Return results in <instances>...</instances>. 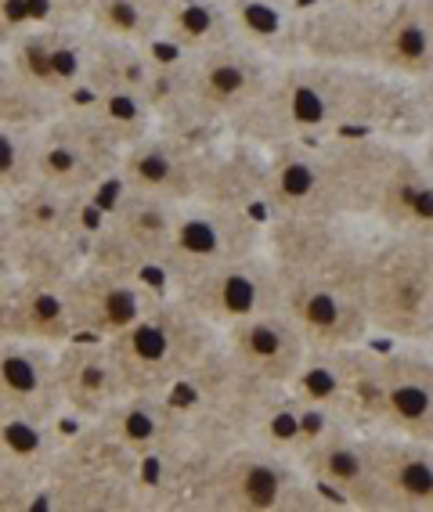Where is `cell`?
Masks as SVG:
<instances>
[{
	"label": "cell",
	"instance_id": "1",
	"mask_svg": "<svg viewBox=\"0 0 433 512\" xmlns=\"http://www.w3.org/2000/svg\"><path fill=\"white\" fill-rule=\"evenodd\" d=\"M343 134H394L412 141L419 134L415 83L358 65L289 58L278 62L257 105L228 130V138L257 148Z\"/></svg>",
	"mask_w": 433,
	"mask_h": 512
},
{
	"label": "cell",
	"instance_id": "2",
	"mask_svg": "<svg viewBox=\"0 0 433 512\" xmlns=\"http://www.w3.org/2000/svg\"><path fill=\"white\" fill-rule=\"evenodd\" d=\"M376 231L358 220H268V256L278 271L282 311L311 350L372 339L369 267Z\"/></svg>",
	"mask_w": 433,
	"mask_h": 512
},
{
	"label": "cell",
	"instance_id": "3",
	"mask_svg": "<svg viewBox=\"0 0 433 512\" xmlns=\"http://www.w3.org/2000/svg\"><path fill=\"white\" fill-rule=\"evenodd\" d=\"M329 152L347 220L376 235L433 238V177L412 141L394 134H343L329 138Z\"/></svg>",
	"mask_w": 433,
	"mask_h": 512
},
{
	"label": "cell",
	"instance_id": "4",
	"mask_svg": "<svg viewBox=\"0 0 433 512\" xmlns=\"http://www.w3.org/2000/svg\"><path fill=\"white\" fill-rule=\"evenodd\" d=\"M105 347L127 394H174L210 365L221 332L163 289L120 336L105 339Z\"/></svg>",
	"mask_w": 433,
	"mask_h": 512
},
{
	"label": "cell",
	"instance_id": "5",
	"mask_svg": "<svg viewBox=\"0 0 433 512\" xmlns=\"http://www.w3.org/2000/svg\"><path fill=\"white\" fill-rule=\"evenodd\" d=\"M177 509L192 512H314L332 509L293 455L239 440L206 455L181 491Z\"/></svg>",
	"mask_w": 433,
	"mask_h": 512
},
{
	"label": "cell",
	"instance_id": "6",
	"mask_svg": "<svg viewBox=\"0 0 433 512\" xmlns=\"http://www.w3.org/2000/svg\"><path fill=\"white\" fill-rule=\"evenodd\" d=\"M37 509L58 512H141L148 509L145 469L94 422H76L40 480Z\"/></svg>",
	"mask_w": 433,
	"mask_h": 512
},
{
	"label": "cell",
	"instance_id": "7",
	"mask_svg": "<svg viewBox=\"0 0 433 512\" xmlns=\"http://www.w3.org/2000/svg\"><path fill=\"white\" fill-rule=\"evenodd\" d=\"M275 69V58L242 40H231L203 55H188L185 101L170 130L195 138H228V130L268 91Z\"/></svg>",
	"mask_w": 433,
	"mask_h": 512
},
{
	"label": "cell",
	"instance_id": "8",
	"mask_svg": "<svg viewBox=\"0 0 433 512\" xmlns=\"http://www.w3.org/2000/svg\"><path fill=\"white\" fill-rule=\"evenodd\" d=\"M369 329L433 350V238L379 235L369 267Z\"/></svg>",
	"mask_w": 433,
	"mask_h": 512
},
{
	"label": "cell",
	"instance_id": "9",
	"mask_svg": "<svg viewBox=\"0 0 433 512\" xmlns=\"http://www.w3.org/2000/svg\"><path fill=\"white\" fill-rule=\"evenodd\" d=\"M177 210H181L177 202L130 192L112 181L98 199V217L83 246V260L159 282V264L170 249Z\"/></svg>",
	"mask_w": 433,
	"mask_h": 512
},
{
	"label": "cell",
	"instance_id": "10",
	"mask_svg": "<svg viewBox=\"0 0 433 512\" xmlns=\"http://www.w3.org/2000/svg\"><path fill=\"white\" fill-rule=\"evenodd\" d=\"M268 246V217L253 206H224V202L192 199L177 210L174 235L159 264V285L174 289L188 278L213 267L242 260Z\"/></svg>",
	"mask_w": 433,
	"mask_h": 512
},
{
	"label": "cell",
	"instance_id": "11",
	"mask_svg": "<svg viewBox=\"0 0 433 512\" xmlns=\"http://www.w3.org/2000/svg\"><path fill=\"white\" fill-rule=\"evenodd\" d=\"M260 210L268 220H347L329 141H289L264 148Z\"/></svg>",
	"mask_w": 433,
	"mask_h": 512
},
{
	"label": "cell",
	"instance_id": "12",
	"mask_svg": "<svg viewBox=\"0 0 433 512\" xmlns=\"http://www.w3.org/2000/svg\"><path fill=\"white\" fill-rule=\"evenodd\" d=\"M123 148H116L76 105H65L33 138V181L58 192L102 199L116 181Z\"/></svg>",
	"mask_w": 433,
	"mask_h": 512
},
{
	"label": "cell",
	"instance_id": "13",
	"mask_svg": "<svg viewBox=\"0 0 433 512\" xmlns=\"http://www.w3.org/2000/svg\"><path fill=\"white\" fill-rule=\"evenodd\" d=\"M217 141L221 138H195L170 127H152L145 138L123 148L116 184L185 206L203 192Z\"/></svg>",
	"mask_w": 433,
	"mask_h": 512
},
{
	"label": "cell",
	"instance_id": "14",
	"mask_svg": "<svg viewBox=\"0 0 433 512\" xmlns=\"http://www.w3.org/2000/svg\"><path fill=\"white\" fill-rule=\"evenodd\" d=\"M221 357L239 383L257 394H271V390L293 386L304 361L311 357V347L304 332L296 329V321L282 307H275L221 329Z\"/></svg>",
	"mask_w": 433,
	"mask_h": 512
},
{
	"label": "cell",
	"instance_id": "15",
	"mask_svg": "<svg viewBox=\"0 0 433 512\" xmlns=\"http://www.w3.org/2000/svg\"><path fill=\"white\" fill-rule=\"evenodd\" d=\"M293 462L307 473L318 491L336 509L351 512H383L379 509V487L372 476L365 433L354 426H343L336 419H322L311 430V437L296 448Z\"/></svg>",
	"mask_w": 433,
	"mask_h": 512
},
{
	"label": "cell",
	"instance_id": "16",
	"mask_svg": "<svg viewBox=\"0 0 433 512\" xmlns=\"http://www.w3.org/2000/svg\"><path fill=\"white\" fill-rule=\"evenodd\" d=\"M170 293L181 296V300H185L199 318L210 321L217 332L235 325V321L253 318V314L282 307L278 271H275V264H271L268 249L213 267V271H203V275L174 285Z\"/></svg>",
	"mask_w": 433,
	"mask_h": 512
},
{
	"label": "cell",
	"instance_id": "17",
	"mask_svg": "<svg viewBox=\"0 0 433 512\" xmlns=\"http://www.w3.org/2000/svg\"><path fill=\"white\" fill-rule=\"evenodd\" d=\"M62 293L73 336L105 343V339L120 336L130 321L163 293V285L148 275H127V271H112V267L83 260L73 275L65 278Z\"/></svg>",
	"mask_w": 433,
	"mask_h": 512
},
{
	"label": "cell",
	"instance_id": "18",
	"mask_svg": "<svg viewBox=\"0 0 433 512\" xmlns=\"http://www.w3.org/2000/svg\"><path fill=\"white\" fill-rule=\"evenodd\" d=\"M94 426L138 458L141 469H156L185 451H199L192 415L177 394H127L102 419H94Z\"/></svg>",
	"mask_w": 433,
	"mask_h": 512
},
{
	"label": "cell",
	"instance_id": "19",
	"mask_svg": "<svg viewBox=\"0 0 433 512\" xmlns=\"http://www.w3.org/2000/svg\"><path fill=\"white\" fill-rule=\"evenodd\" d=\"M87 40H91V29L83 15H73V19L37 22L15 33L4 44V55L40 94H47L58 105H69L83 94Z\"/></svg>",
	"mask_w": 433,
	"mask_h": 512
},
{
	"label": "cell",
	"instance_id": "20",
	"mask_svg": "<svg viewBox=\"0 0 433 512\" xmlns=\"http://www.w3.org/2000/svg\"><path fill=\"white\" fill-rule=\"evenodd\" d=\"M376 430L433 440V350L430 347H415V343H383L379 347Z\"/></svg>",
	"mask_w": 433,
	"mask_h": 512
},
{
	"label": "cell",
	"instance_id": "21",
	"mask_svg": "<svg viewBox=\"0 0 433 512\" xmlns=\"http://www.w3.org/2000/svg\"><path fill=\"white\" fill-rule=\"evenodd\" d=\"M55 379H58V408L69 426L94 422L123 401V379L109 357L102 339L73 336L55 350Z\"/></svg>",
	"mask_w": 433,
	"mask_h": 512
},
{
	"label": "cell",
	"instance_id": "22",
	"mask_svg": "<svg viewBox=\"0 0 433 512\" xmlns=\"http://www.w3.org/2000/svg\"><path fill=\"white\" fill-rule=\"evenodd\" d=\"M383 512H433V440L405 433H365Z\"/></svg>",
	"mask_w": 433,
	"mask_h": 512
},
{
	"label": "cell",
	"instance_id": "23",
	"mask_svg": "<svg viewBox=\"0 0 433 512\" xmlns=\"http://www.w3.org/2000/svg\"><path fill=\"white\" fill-rule=\"evenodd\" d=\"M15 242H58V246H87V235L98 217V199L58 192L51 184L29 181L15 195L0 199Z\"/></svg>",
	"mask_w": 433,
	"mask_h": 512
},
{
	"label": "cell",
	"instance_id": "24",
	"mask_svg": "<svg viewBox=\"0 0 433 512\" xmlns=\"http://www.w3.org/2000/svg\"><path fill=\"white\" fill-rule=\"evenodd\" d=\"M55 350L26 339H0V408L62 419Z\"/></svg>",
	"mask_w": 433,
	"mask_h": 512
},
{
	"label": "cell",
	"instance_id": "25",
	"mask_svg": "<svg viewBox=\"0 0 433 512\" xmlns=\"http://www.w3.org/2000/svg\"><path fill=\"white\" fill-rule=\"evenodd\" d=\"M8 339L44 343V347L69 343L73 325H69V311H65L62 285L15 278L8 289Z\"/></svg>",
	"mask_w": 433,
	"mask_h": 512
},
{
	"label": "cell",
	"instance_id": "26",
	"mask_svg": "<svg viewBox=\"0 0 433 512\" xmlns=\"http://www.w3.org/2000/svg\"><path fill=\"white\" fill-rule=\"evenodd\" d=\"M152 65H156V44H123V40L91 33L83 94H138V98H145Z\"/></svg>",
	"mask_w": 433,
	"mask_h": 512
},
{
	"label": "cell",
	"instance_id": "27",
	"mask_svg": "<svg viewBox=\"0 0 433 512\" xmlns=\"http://www.w3.org/2000/svg\"><path fill=\"white\" fill-rule=\"evenodd\" d=\"M65 430H69L65 419H47V415L0 408V458L11 469H19L22 476H29L40 491V480H44V473L55 462Z\"/></svg>",
	"mask_w": 433,
	"mask_h": 512
},
{
	"label": "cell",
	"instance_id": "28",
	"mask_svg": "<svg viewBox=\"0 0 433 512\" xmlns=\"http://www.w3.org/2000/svg\"><path fill=\"white\" fill-rule=\"evenodd\" d=\"M231 40H235V26L224 0H174L163 11L156 44L170 47L177 55H203Z\"/></svg>",
	"mask_w": 433,
	"mask_h": 512
},
{
	"label": "cell",
	"instance_id": "29",
	"mask_svg": "<svg viewBox=\"0 0 433 512\" xmlns=\"http://www.w3.org/2000/svg\"><path fill=\"white\" fill-rule=\"evenodd\" d=\"M69 105H76L116 148H130L156 127L148 101L138 98V94H80Z\"/></svg>",
	"mask_w": 433,
	"mask_h": 512
},
{
	"label": "cell",
	"instance_id": "30",
	"mask_svg": "<svg viewBox=\"0 0 433 512\" xmlns=\"http://www.w3.org/2000/svg\"><path fill=\"white\" fill-rule=\"evenodd\" d=\"M83 22H87V29L98 33V37L152 47L159 40V22H163V15H159L156 8H148L145 0H87Z\"/></svg>",
	"mask_w": 433,
	"mask_h": 512
},
{
	"label": "cell",
	"instance_id": "31",
	"mask_svg": "<svg viewBox=\"0 0 433 512\" xmlns=\"http://www.w3.org/2000/svg\"><path fill=\"white\" fill-rule=\"evenodd\" d=\"M62 109L65 105H58V101H51L47 94H40L37 87L11 65V58L4 55V47H0V123H4V127H19V130H40Z\"/></svg>",
	"mask_w": 433,
	"mask_h": 512
},
{
	"label": "cell",
	"instance_id": "32",
	"mask_svg": "<svg viewBox=\"0 0 433 512\" xmlns=\"http://www.w3.org/2000/svg\"><path fill=\"white\" fill-rule=\"evenodd\" d=\"M33 138L37 130L0 123V199H8L33 181Z\"/></svg>",
	"mask_w": 433,
	"mask_h": 512
},
{
	"label": "cell",
	"instance_id": "33",
	"mask_svg": "<svg viewBox=\"0 0 433 512\" xmlns=\"http://www.w3.org/2000/svg\"><path fill=\"white\" fill-rule=\"evenodd\" d=\"M37 509V484L0 458V512Z\"/></svg>",
	"mask_w": 433,
	"mask_h": 512
},
{
	"label": "cell",
	"instance_id": "34",
	"mask_svg": "<svg viewBox=\"0 0 433 512\" xmlns=\"http://www.w3.org/2000/svg\"><path fill=\"white\" fill-rule=\"evenodd\" d=\"M415 116H419V134L433 130V76L415 83ZM419 134H415V138H419Z\"/></svg>",
	"mask_w": 433,
	"mask_h": 512
},
{
	"label": "cell",
	"instance_id": "35",
	"mask_svg": "<svg viewBox=\"0 0 433 512\" xmlns=\"http://www.w3.org/2000/svg\"><path fill=\"white\" fill-rule=\"evenodd\" d=\"M11 246H15V235H11V224L0 210V275H15L11 271Z\"/></svg>",
	"mask_w": 433,
	"mask_h": 512
},
{
	"label": "cell",
	"instance_id": "36",
	"mask_svg": "<svg viewBox=\"0 0 433 512\" xmlns=\"http://www.w3.org/2000/svg\"><path fill=\"white\" fill-rule=\"evenodd\" d=\"M412 148L415 156H419V163L426 166V174L433 177V130H423L419 138H412Z\"/></svg>",
	"mask_w": 433,
	"mask_h": 512
},
{
	"label": "cell",
	"instance_id": "37",
	"mask_svg": "<svg viewBox=\"0 0 433 512\" xmlns=\"http://www.w3.org/2000/svg\"><path fill=\"white\" fill-rule=\"evenodd\" d=\"M419 8H423V19L430 26V37H433V0H419Z\"/></svg>",
	"mask_w": 433,
	"mask_h": 512
},
{
	"label": "cell",
	"instance_id": "38",
	"mask_svg": "<svg viewBox=\"0 0 433 512\" xmlns=\"http://www.w3.org/2000/svg\"><path fill=\"white\" fill-rule=\"evenodd\" d=\"M145 4H148V8H156L159 15H163V11L170 8V4H174V0H145Z\"/></svg>",
	"mask_w": 433,
	"mask_h": 512
},
{
	"label": "cell",
	"instance_id": "39",
	"mask_svg": "<svg viewBox=\"0 0 433 512\" xmlns=\"http://www.w3.org/2000/svg\"><path fill=\"white\" fill-rule=\"evenodd\" d=\"M271 4H282V8H304L307 0H271Z\"/></svg>",
	"mask_w": 433,
	"mask_h": 512
}]
</instances>
